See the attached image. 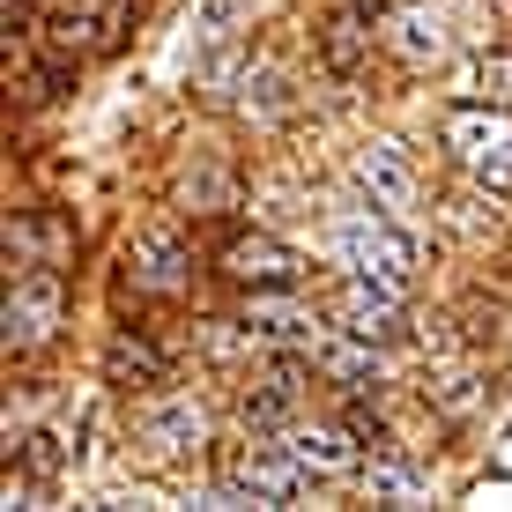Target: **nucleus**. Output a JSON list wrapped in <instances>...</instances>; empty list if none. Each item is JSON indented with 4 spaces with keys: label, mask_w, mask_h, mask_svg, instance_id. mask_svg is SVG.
<instances>
[{
    "label": "nucleus",
    "mask_w": 512,
    "mask_h": 512,
    "mask_svg": "<svg viewBox=\"0 0 512 512\" xmlns=\"http://www.w3.org/2000/svg\"><path fill=\"white\" fill-rule=\"evenodd\" d=\"M334 260H342L349 275L394 282V290H409V282H416V238L394 231V223L372 216V208H357V216L334 223Z\"/></svg>",
    "instance_id": "1"
},
{
    "label": "nucleus",
    "mask_w": 512,
    "mask_h": 512,
    "mask_svg": "<svg viewBox=\"0 0 512 512\" xmlns=\"http://www.w3.org/2000/svg\"><path fill=\"white\" fill-rule=\"evenodd\" d=\"M438 134H446L461 171H475L483 186H512V112H498V104H453Z\"/></svg>",
    "instance_id": "2"
},
{
    "label": "nucleus",
    "mask_w": 512,
    "mask_h": 512,
    "mask_svg": "<svg viewBox=\"0 0 512 512\" xmlns=\"http://www.w3.org/2000/svg\"><path fill=\"white\" fill-rule=\"evenodd\" d=\"M60 320H67V290H60V275H52V268H30V275L8 290V349H15V357L45 349L52 334H60Z\"/></svg>",
    "instance_id": "3"
},
{
    "label": "nucleus",
    "mask_w": 512,
    "mask_h": 512,
    "mask_svg": "<svg viewBox=\"0 0 512 512\" xmlns=\"http://www.w3.org/2000/svg\"><path fill=\"white\" fill-rule=\"evenodd\" d=\"M127 30V0H52L45 8V38L75 60L90 52H112V38Z\"/></svg>",
    "instance_id": "4"
},
{
    "label": "nucleus",
    "mask_w": 512,
    "mask_h": 512,
    "mask_svg": "<svg viewBox=\"0 0 512 512\" xmlns=\"http://www.w3.org/2000/svg\"><path fill=\"white\" fill-rule=\"evenodd\" d=\"M334 320H342L349 342H394L401 334V290L394 282H372V275H349L334 290Z\"/></svg>",
    "instance_id": "5"
},
{
    "label": "nucleus",
    "mask_w": 512,
    "mask_h": 512,
    "mask_svg": "<svg viewBox=\"0 0 512 512\" xmlns=\"http://www.w3.org/2000/svg\"><path fill=\"white\" fill-rule=\"evenodd\" d=\"M297 483H305V468H297L282 446H253V453H238L231 475H223V490H231V498H253V505H290V498H297Z\"/></svg>",
    "instance_id": "6"
},
{
    "label": "nucleus",
    "mask_w": 512,
    "mask_h": 512,
    "mask_svg": "<svg viewBox=\"0 0 512 512\" xmlns=\"http://www.w3.org/2000/svg\"><path fill=\"white\" fill-rule=\"evenodd\" d=\"M357 186L372 193V208H416V164L401 141H364L357 149Z\"/></svg>",
    "instance_id": "7"
},
{
    "label": "nucleus",
    "mask_w": 512,
    "mask_h": 512,
    "mask_svg": "<svg viewBox=\"0 0 512 512\" xmlns=\"http://www.w3.org/2000/svg\"><path fill=\"white\" fill-rule=\"evenodd\" d=\"M297 268H305V260H297L282 238H238L231 253H223V275H231L238 290H290Z\"/></svg>",
    "instance_id": "8"
},
{
    "label": "nucleus",
    "mask_w": 512,
    "mask_h": 512,
    "mask_svg": "<svg viewBox=\"0 0 512 512\" xmlns=\"http://www.w3.org/2000/svg\"><path fill=\"white\" fill-rule=\"evenodd\" d=\"M127 282H134V290H149V297L186 290V245L171 238V231L134 238V245H127Z\"/></svg>",
    "instance_id": "9"
},
{
    "label": "nucleus",
    "mask_w": 512,
    "mask_h": 512,
    "mask_svg": "<svg viewBox=\"0 0 512 512\" xmlns=\"http://www.w3.org/2000/svg\"><path fill=\"white\" fill-rule=\"evenodd\" d=\"M245 334H253V342H297V349H320L327 342L320 312L275 305V290H253V305H245Z\"/></svg>",
    "instance_id": "10"
},
{
    "label": "nucleus",
    "mask_w": 512,
    "mask_h": 512,
    "mask_svg": "<svg viewBox=\"0 0 512 512\" xmlns=\"http://www.w3.org/2000/svg\"><path fill=\"white\" fill-rule=\"evenodd\" d=\"M282 453L305 475H320V483L357 468V446H349V431H334V423H290V431H282Z\"/></svg>",
    "instance_id": "11"
},
{
    "label": "nucleus",
    "mask_w": 512,
    "mask_h": 512,
    "mask_svg": "<svg viewBox=\"0 0 512 512\" xmlns=\"http://www.w3.org/2000/svg\"><path fill=\"white\" fill-rule=\"evenodd\" d=\"M386 52H394L401 67L446 60V23H438V8H394L386 15Z\"/></svg>",
    "instance_id": "12"
},
{
    "label": "nucleus",
    "mask_w": 512,
    "mask_h": 512,
    "mask_svg": "<svg viewBox=\"0 0 512 512\" xmlns=\"http://www.w3.org/2000/svg\"><path fill=\"white\" fill-rule=\"evenodd\" d=\"M149 446H156V453H186V446H201V409H186V401H179V409H164V416L149 423Z\"/></svg>",
    "instance_id": "13"
},
{
    "label": "nucleus",
    "mask_w": 512,
    "mask_h": 512,
    "mask_svg": "<svg viewBox=\"0 0 512 512\" xmlns=\"http://www.w3.org/2000/svg\"><path fill=\"white\" fill-rule=\"evenodd\" d=\"M156 372H164V357L149 342H127V334L112 342V379L119 386H156Z\"/></svg>",
    "instance_id": "14"
},
{
    "label": "nucleus",
    "mask_w": 512,
    "mask_h": 512,
    "mask_svg": "<svg viewBox=\"0 0 512 512\" xmlns=\"http://www.w3.org/2000/svg\"><path fill=\"white\" fill-rule=\"evenodd\" d=\"M364 490H372V498H423V475L401 468V461H372L364 468Z\"/></svg>",
    "instance_id": "15"
}]
</instances>
